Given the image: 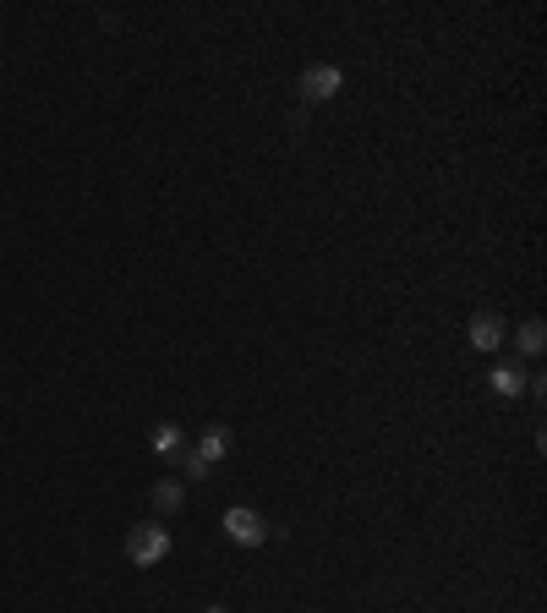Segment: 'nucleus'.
<instances>
[{
	"label": "nucleus",
	"mask_w": 547,
	"mask_h": 613,
	"mask_svg": "<svg viewBox=\"0 0 547 613\" xmlns=\"http://www.w3.org/2000/svg\"><path fill=\"white\" fill-rule=\"evenodd\" d=\"M126 559H132L137 570L165 564L170 559V526H165V520H143V526L126 531Z\"/></svg>",
	"instance_id": "f257e3e1"
},
{
	"label": "nucleus",
	"mask_w": 547,
	"mask_h": 613,
	"mask_svg": "<svg viewBox=\"0 0 547 613\" xmlns=\"http://www.w3.org/2000/svg\"><path fill=\"white\" fill-rule=\"evenodd\" d=\"M345 88V72L334 61H323V66H307L301 72V83H296V94L307 99V104H323V99H334Z\"/></svg>",
	"instance_id": "f03ea898"
},
{
	"label": "nucleus",
	"mask_w": 547,
	"mask_h": 613,
	"mask_svg": "<svg viewBox=\"0 0 547 613\" xmlns=\"http://www.w3.org/2000/svg\"><path fill=\"white\" fill-rule=\"evenodd\" d=\"M225 537L236 542V548H258V542L269 537V520L258 510H247V504H236V510H225Z\"/></svg>",
	"instance_id": "7ed1b4c3"
},
{
	"label": "nucleus",
	"mask_w": 547,
	"mask_h": 613,
	"mask_svg": "<svg viewBox=\"0 0 547 613\" xmlns=\"http://www.w3.org/2000/svg\"><path fill=\"white\" fill-rule=\"evenodd\" d=\"M465 340H471V351H504V340H509L504 312H476V318L465 323Z\"/></svg>",
	"instance_id": "20e7f679"
},
{
	"label": "nucleus",
	"mask_w": 547,
	"mask_h": 613,
	"mask_svg": "<svg viewBox=\"0 0 547 613\" xmlns=\"http://www.w3.org/2000/svg\"><path fill=\"white\" fill-rule=\"evenodd\" d=\"M148 449H154V455H165V460H181L186 455V433L176 422H159L154 433H148Z\"/></svg>",
	"instance_id": "39448f33"
},
{
	"label": "nucleus",
	"mask_w": 547,
	"mask_h": 613,
	"mask_svg": "<svg viewBox=\"0 0 547 613\" xmlns=\"http://www.w3.org/2000/svg\"><path fill=\"white\" fill-rule=\"evenodd\" d=\"M230 444H236V433H230V427H225V422H214V427H208V433H203V438H197V455H203V460H208V466H219V460H225V455H230Z\"/></svg>",
	"instance_id": "423d86ee"
},
{
	"label": "nucleus",
	"mask_w": 547,
	"mask_h": 613,
	"mask_svg": "<svg viewBox=\"0 0 547 613\" xmlns=\"http://www.w3.org/2000/svg\"><path fill=\"white\" fill-rule=\"evenodd\" d=\"M487 384H493L498 395H509V400H515V395H526V373H520L515 362H498V367H493V378H487Z\"/></svg>",
	"instance_id": "0eeeda50"
},
{
	"label": "nucleus",
	"mask_w": 547,
	"mask_h": 613,
	"mask_svg": "<svg viewBox=\"0 0 547 613\" xmlns=\"http://www.w3.org/2000/svg\"><path fill=\"white\" fill-rule=\"evenodd\" d=\"M515 345H520V356H542V345H547V323L542 318H526L515 329Z\"/></svg>",
	"instance_id": "6e6552de"
},
{
	"label": "nucleus",
	"mask_w": 547,
	"mask_h": 613,
	"mask_svg": "<svg viewBox=\"0 0 547 613\" xmlns=\"http://www.w3.org/2000/svg\"><path fill=\"white\" fill-rule=\"evenodd\" d=\"M181 504H186V488H181V482H159V488H154V510H159V515H176Z\"/></svg>",
	"instance_id": "1a4fd4ad"
},
{
	"label": "nucleus",
	"mask_w": 547,
	"mask_h": 613,
	"mask_svg": "<svg viewBox=\"0 0 547 613\" xmlns=\"http://www.w3.org/2000/svg\"><path fill=\"white\" fill-rule=\"evenodd\" d=\"M181 471H186V477H192V482H203V477H208V471H214V466H208V460H203V455H197V449H192V455H181Z\"/></svg>",
	"instance_id": "9d476101"
},
{
	"label": "nucleus",
	"mask_w": 547,
	"mask_h": 613,
	"mask_svg": "<svg viewBox=\"0 0 547 613\" xmlns=\"http://www.w3.org/2000/svg\"><path fill=\"white\" fill-rule=\"evenodd\" d=\"M203 613H230V608H225V603H214V608H203Z\"/></svg>",
	"instance_id": "9b49d317"
}]
</instances>
